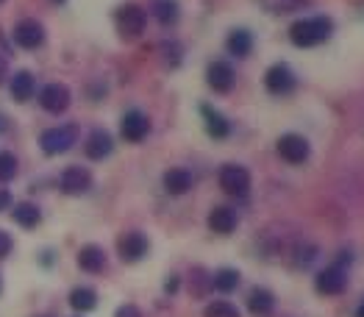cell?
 Returning a JSON list of instances; mask_svg holds the SVG:
<instances>
[{
  "instance_id": "e575fe53",
  "label": "cell",
  "mask_w": 364,
  "mask_h": 317,
  "mask_svg": "<svg viewBox=\"0 0 364 317\" xmlns=\"http://www.w3.org/2000/svg\"><path fill=\"white\" fill-rule=\"evenodd\" d=\"M356 317H364V298H362V303L356 306Z\"/></svg>"
},
{
  "instance_id": "6da1fadb",
  "label": "cell",
  "mask_w": 364,
  "mask_h": 317,
  "mask_svg": "<svg viewBox=\"0 0 364 317\" xmlns=\"http://www.w3.org/2000/svg\"><path fill=\"white\" fill-rule=\"evenodd\" d=\"M334 20L328 14H311V17H301L289 26V39L295 48H317L334 36Z\"/></svg>"
},
{
  "instance_id": "603a6c76",
  "label": "cell",
  "mask_w": 364,
  "mask_h": 317,
  "mask_svg": "<svg viewBox=\"0 0 364 317\" xmlns=\"http://www.w3.org/2000/svg\"><path fill=\"white\" fill-rule=\"evenodd\" d=\"M11 220L17 222L20 228H36L42 222V209L36 203H31V200H20L11 209Z\"/></svg>"
},
{
  "instance_id": "ba28073f",
  "label": "cell",
  "mask_w": 364,
  "mask_h": 317,
  "mask_svg": "<svg viewBox=\"0 0 364 317\" xmlns=\"http://www.w3.org/2000/svg\"><path fill=\"white\" fill-rule=\"evenodd\" d=\"M314 289H317L320 295H328V298L342 295V292L348 289V270L339 267V264L323 267V270L314 276Z\"/></svg>"
},
{
  "instance_id": "e0dca14e",
  "label": "cell",
  "mask_w": 364,
  "mask_h": 317,
  "mask_svg": "<svg viewBox=\"0 0 364 317\" xmlns=\"http://www.w3.org/2000/svg\"><path fill=\"white\" fill-rule=\"evenodd\" d=\"M209 228H212L214 234H220V237H228V234H234L237 231V225H240V215L231 209V206H214L212 212H209Z\"/></svg>"
},
{
  "instance_id": "7c38bea8",
  "label": "cell",
  "mask_w": 364,
  "mask_h": 317,
  "mask_svg": "<svg viewBox=\"0 0 364 317\" xmlns=\"http://www.w3.org/2000/svg\"><path fill=\"white\" fill-rule=\"evenodd\" d=\"M70 103H73V95H70V90L64 84H48L39 92V106L45 112H50V114H64L70 109Z\"/></svg>"
},
{
  "instance_id": "f35d334b",
  "label": "cell",
  "mask_w": 364,
  "mask_h": 317,
  "mask_svg": "<svg viewBox=\"0 0 364 317\" xmlns=\"http://www.w3.org/2000/svg\"><path fill=\"white\" fill-rule=\"evenodd\" d=\"M0 3H3V0H0Z\"/></svg>"
},
{
  "instance_id": "9a60e30c",
  "label": "cell",
  "mask_w": 364,
  "mask_h": 317,
  "mask_svg": "<svg viewBox=\"0 0 364 317\" xmlns=\"http://www.w3.org/2000/svg\"><path fill=\"white\" fill-rule=\"evenodd\" d=\"M161 184H164V192L173 195V198H181L186 192L195 187V176L186 170V167H170L164 176H161Z\"/></svg>"
},
{
  "instance_id": "836d02e7",
  "label": "cell",
  "mask_w": 364,
  "mask_h": 317,
  "mask_svg": "<svg viewBox=\"0 0 364 317\" xmlns=\"http://www.w3.org/2000/svg\"><path fill=\"white\" fill-rule=\"evenodd\" d=\"M6 72H9V67H6V59L0 56V84L6 81Z\"/></svg>"
},
{
  "instance_id": "484cf974",
  "label": "cell",
  "mask_w": 364,
  "mask_h": 317,
  "mask_svg": "<svg viewBox=\"0 0 364 317\" xmlns=\"http://www.w3.org/2000/svg\"><path fill=\"white\" fill-rule=\"evenodd\" d=\"M17 173H20V161H17V156L9 154V151H0V184L14 181Z\"/></svg>"
},
{
  "instance_id": "4316f807",
  "label": "cell",
  "mask_w": 364,
  "mask_h": 317,
  "mask_svg": "<svg viewBox=\"0 0 364 317\" xmlns=\"http://www.w3.org/2000/svg\"><path fill=\"white\" fill-rule=\"evenodd\" d=\"M203 317H242V312H240L231 301H212V303L203 309Z\"/></svg>"
},
{
  "instance_id": "d4e9b609",
  "label": "cell",
  "mask_w": 364,
  "mask_h": 317,
  "mask_svg": "<svg viewBox=\"0 0 364 317\" xmlns=\"http://www.w3.org/2000/svg\"><path fill=\"white\" fill-rule=\"evenodd\" d=\"M153 17H156L164 28L176 26V23L181 20V6H178V0H156V3H153Z\"/></svg>"
},
{
  "instance_id": "f546056e",
  "label": "cell",
  "mask_w": 364,
  "mask_h": 317,
  "mask_svg": "<svg viewBox=\"0 0 364 317\" xmlns=\"http://www.w3.org/2000/svg\"><path fill=\"white\" fill-rule=\"evenodd\" d=\"M114 317H145V315H142V309L136 303H120Z\"/></svg>"
},
{
  "instance_id": "4fadbf2b",
  "label": "cell",
  "mask_w": 364,
  "mask_h": 317,
  "mask_svg": "<svg viewBox=\"0 0 364 317\" xmlns=\"http://www.w3.org/2000/svg\"><path fill=\"white\" fill-rule=\"evenodd\" d=\"M14 42L20 45V48H26V50H36L42 42H45V26L39 23V20H20L17 26H14Z\"/></svg>"
},
{
  "instance_id": "52a82bcc",
  "label": "cell",
  "mask_w": 364,
  "mask_h": 317,
  "mask_svg": "<svg viewBox=\"0 0 364 317\" xmlns=\"http://www.w3.org/2000/svg\"><path fill=\"white\" fill-rule=\"evenodd\" d=\"M151 251V240L142 234V231H125L117 240V256H120L125 264H136L142 262Z\"/></svg>"
},
{
  "instance_id": "8992f818",
  "label": "cell",
  "mask_w": 364,
  "mask_h": 317,
  "mask_svg": "<svg viewBox=\"0 0 364 317\" xmlns=\"http://www.w3.org/2000/svg\"><path fill=\"white\" fill-rule=\"evenodd\" d=\"M275 151H278V156L284 158L287 164H306L309 156H311V145H309V139H306L304 134H295V131H289V134H281L278 136V142H275Z\"/></svg>"
},
{
  "instance_id": "d590c367",
  "label": "cell",
  "mask_w": 364,
  "mask_h": 317,
  "mask_svg": "<svg viewBox=\"0 0 364 317\" xmlns=\"http://www.w3.org/2000/svg\"><path fill=\"white\" fill-rule=\"evenodd\" d=\"M0 292H3V281H0Z\"/></svg>"
},
{
  "instance_id": "d6986e66",
  "label": "cell",
  "mask_w": 364,
  "mask_h": 317,
  "mask_svg": "<svg viewBox=\"0 0 364 317\" xmlns=\"http://www.w3.org/2000/svg\"><path fill=\"white\" fill-rule=\"evenodd\" d=\"M200 114H203V126H206V134L212 139H228L231 136V123L225 120L223 112H217L214 106H200Z\"/></svg>"
},
{
  "instance_id": "f1b7e54d",
  "label": "cell",
  "mask_w": 364,
  "mask_h": 317,
  "mask_svg": "<svg viewBox=\"0 0 364 317\" xmlns=\"http://www.w3.org/2000/svg\"><path fill=\"white\" fill-rule=\"evenodd\" d=\"M306 6H311L309 0H278L275 3V14H292V11H301Z\"/></svg>"
},
{
  "instance_id": "ac0fdd59",
  "label": "cell",
  "mask_w": 364,
  "mask_h": 317,
  "mask_svg": "<svg viewBox=\"0 0 364 317\" xmlns=\"http://www.w3.org/2000/svg\"><path fill=\"white\" fill-rule=\"evenodd\" d=\"M247 312L253 317H270L275 312V295L267 286H253L247 292Z\"/></svg>"
},
{
  "instance_id": "d6a6232c",
  "label": "cell",
  "mask_w": 364,
  "mask_h": 317,
  "mask_svg": "<svg viewBox=\"0 0 364 317\" xmlns=\"http://www.w3.org/2000/svg\"><path fill=\"white\" fill-rule=\"evenodd\" d=\"M9 206H11V192L0 190V212H6Z\"/></svg>"
},
{
  "instance_id": "4dcf8cb0",
  "label": "cell",
  "mask_w": 364,
  "mask_h": 317,
  "mask_svg": "<svg viewBox=\"0 0 364 317\" xmlns=\"http://www.w3.org/2000/svg\"><path fill=\"white\" fill-rule=\"evenodd\" d=\"M11 248H14V242H11V237L0 228V259H6V256L11 254Z\"/></svg>"
},
{
  "instance_id": "44dd1931",
  "label": "cell",
  "mask_w": 364,
  "mask_h": 317,
  "mask_svg": "<svg viewBox=\"0 0 364 317\" xmlns=\"http://www.w3.org/2000/svg\"><path fill=\"white\" fill-rule=\"evenodd\" d=\"M225 50L234 56V59H247L253 53V33L247 28H234L225 39Z\"/></svg>"
},
{
  "instance_id": "7402d4cb",
  "label": "cell",
  "mask_w": 364,
  "mask_h": 317,
  "mask_svg": "<svg viewBox=\"0 0 364 317\" xmlns=\"http://www.w3.org/2000/svg\"><path fill=\"white\" fill-rule=\"evenodd\" d=\"M9 92H11V97H14L17 103H26V100L33 97V92H36V81H33V75H31L28 70H20V72L11 75Z\"/></svg>"
},
{
  "instance_id": "ffe728a7",
  "label": "cell",
  "mask_w": 364,
  "mask_h": 317,
  "mask_svg": "<svg viewBox=\"0 0 364 317\" xmlns=\"http://www.w3.org/2000/svg\"><path fill=\"white\" fill-rule=\"evenodd\" d=\"M67 303H70V309H73L75 315L84 317L97 309V292H95L92 286H75V289H70Z\"/></svg>"
},
{
  "instance_id": "5bb4252c",
  "label": "cell",
  "mask_w": 364,
  "mask_h": 317,
  "mask_svg": "<svg viewBox=\"0 0 364 317\" xmlns=\"http://www.w3.org/2000/svg\"><path fill=\"white\" fill-rule=\"evenodd\" d=\"M84 154H87V158H92V161L109 158L114 154V139H112V134H109L106 128H95L90 136H87V142H84Z\"/></svg>"
},
{
  "instance_id": "8d00e7d4",
  "label": "cell",
  "mask_w": 364,
  "mask_h": 317,
  "mask_svg": "<svg viewBox=\"0 0 364 317\" xmlns=\"http://www.w3.org/2000/svg\"><path fill=\"white\" fill-rule=\"evenodd\" d=\"M56 3H64V0H56Z\"/></svg>"
},
{
  "instance_id": "5b68a950",
  "label": "cell",
  "mask_w": 364,
  "mask_h": 317,
  "mask_svg": "<svg viewBox=\"0 0 364 317\" xmlns=\"http://www.w3.org/2000/svg\"><path fill=\"white\" fill-rule=\"evenodd\" d=\"M217 181H220V190L231 198H247L250 184H253L247 167H242V164H223L217 173Z\"/></svg>"
},
{
  "instance_id": "8fae6325",
  "label": "cell",
  "mask_w": 364,
  "mask_h": 317,
  "mask_svg": "<svg viewBox=\"0 0 364 317\" xmlns=\"http://www.w3.org/2000/svg\"><path fill=\"white\" fill-rule=\"evenodd\" d=\"M206 84L212 87L217 95H228L234 90V84H237V72H234V67L228 62L217 59V62L206 67Z\"/></svg>"
},
{
  "instance_id": "3957f363",
  "label": "cell",
  "mask_w": 364,
  "mask_h": 317,
  "mask_svg": "<svg viewBox=\"0 0 364 317\" xmlns=\"http://www.w3.org/2000/svg\"><path fill=\"white\" fill-rule=\"evenodd\" d=\"M78 142V126H56L42 131L39 136V148L45 156H61L67 154L73 145Z\"/></svg>"
},
{
  "instance_id": "cb8c5ba5",
  "label": "cell",
  "mask_w": 364,
  "mask_h": 317,
  "mask_svg": "<svg viewBox=\"0 0 364 317\" xmlns=\"http://www.w3.org/2000/svg\"><path fill=\"white\" fill-rule=\"evenodd\" d=\"M240 284H242V273L234 270V267H220V270L212 276V289H217L220 295H231V292H237Z\"/></svg>"
},
{
  "instance_id": "9c48e42d",
  "label": "cell",
  "mask_w": 364,
  "mask_h": 317,
  "mask_svg": "<svg viewBox=\"0 0 364 317\" xmlns=\"http://www.w3.org/2000/svg\"><path fill=\"white\" fill-rule=\"evenodd\" d=\"M148 134H151V120H148V114H145V112L131 109V112H125V114H122L120 136L125 139V142L136 145V142H142Z\"/></svg>"
},
{
  "instance_id": "2e32d148",
  "label": "cell",
  "mask_w": 364,
  "mask_h": 317,
  "mask_svg": "<svg viewBox=\"0 0 364 317\" xmlns=\"http://www.w3.org/2000/svg\"><path fill=\"white\" fill-rule=\"evenodd\" d=\"M75 262H78V267H81L84 273H90V276H97V273H103V270H106V264H109V256H106V251H103L100 245L90 242V245H84V248L78 251Z\"/></svg>"
},
{
  "instance_id": "74e56055",
  "label": "cell",
  "mask_w": 364,
  "mask_h": 317,
  "mask_svg": "<svg viewBox=\"0 0 364 317\" xmlns=\"http://www.w3.org/2000/svg\"><path fill=\"white\" fill-rule=\"evenodd\" d=\"M73 317H81V315H73Z\"/></svg>"
},
{
  "instance_id": "83f0119b",
  "label": "cell",
  "mask_w": 364,
  "mask_h": 317,
  "mask_svg": "<svg viewBox=\"0 0 364 317\" xmlns=\"http://www.w3.org/2000/svg\"><path fill=\"white\" fill-rule=\"evenodd\" d=\"M317 259V248L314 245H298L295 248V267H309Z\"/></svg>"
},
{
  "instance_id": "1f68e13d",
  "label": "cell",
  "mask_w": 364,
  "mask_h": 317,
  "mask_svg": "<svg viewBox=\"0 0 364 317\" xmlns=\"http://www.w3.org/2000/svg\"><path fill=\"white\" fill-rule=\"evenodd\" d=\"M178 289H181V276H176V273H173V276H167V281H164V292H167V295H176Z\"/></svg>"
},
{
  "instance_id": "7a4b0ae2",
  "label": "cell",
  "mask_w": 364,
  "mask_h": 317,
  "mask_svg": "<svg viewBox=\"0 0 364 317\" xmlns=\"http://www.w3.org/2000/svg\"><path fill=\"white\" fill-rule=\"evenodd\" d=\"M114 26H117V33L122 39H136L145 33V26H148V14L142 6L136 3H125L114 11Z\"/></svg>"
},
{
  "instance_id": "277c9868",
  "label": "cell",
  "mask_w": 364,
  "mask_h": 317,
  "mask_svg": "<svg viewBox=\"0 0 364 317\" xmlns=\"http://www.w3.org/2000/svg\"><path fill=\"white\" fill-rule=\"evenodd\" d=\"M264 90L275 97H287L298 90V75L287 62H275L264 72Z\"/></svg>"
},
{
  "instance_id": "30bf717a",
  "label": "cell",
  "mask_w": 364,
  "mask_h": 317,
  "mask_svg": "<svg viewBox=\"0 0 364 317\" xmlns=\"http://www.w3.org/2000/svg\"><path fill=\"white\" fill-rule=\"evenodd\" d=\"M59 190L64 195H87L92 190V173L81 164H70L59 176Z\"/></svg>"
}]
</instances>
